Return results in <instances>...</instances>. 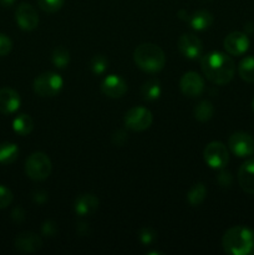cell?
I'll return each mask as SVG.
<instances>
[{
    "mask_svg": "<svg viewBox=\"0 0 254 255\" xmlns=\"http://www.w3.org/2000/svg\"><path fill=\"white\" fill-rule=\"evenodd\" d=\"M40 9L45 12H56L64 6L65 0H37Z\"/></svg>",
    "mask_w": 254,
    "mask_h": 255,
    "instance_id": "obj_27",
    "label": "cell"
},
{
    "mask_svg": "<svg viewBox=\"0 0 254 255\" xmlns=\"http://www.w3.org/2000/svg\"><path fill=\"white\" fill-rule=\"evenodd\" d=\"M177 46L184 57L191 60L198 59L203 51V45H202L201 40L193 34H183L182 36H179Z\"/></svg>",
    "mask_w": 254,
    "mask_h": 255,
    "instance_id": "obj_12",
    "label": "cell"
},
{
    "mask_svg": "<svg viewBox=\"0 0 254 255\" xmlns=\"http://www.w3.org/2000/svg\"><path fill=\"white\" fill-rule=\"evenodd\" d=\"M21 99L15 90L10 87L0 89V114L11 115L19 110Z\"/></svg>",
    "mask_w": 254,
    "mask_h": 255,
    "instance_id": "obj_14",
    "label": "cell"
},
{
    "mask_svg": "<svg viewBox=\"0 0 254 255\" xmlns=\"http://www.w3.org/2000/svg\"><path fill=\"white\" fill-rule=\"evenodd\" d=\"M238 183L246 193L254 196V158L248 159L239 167Z\"/></svg>",
    "mask_w": 254,
    "mask_h": 255,
    "instance_id": "obj_16",
    "label": "cell"
},
{
    "mask_svg": "<svg viewBox=\"0 0 254 255\" xmlns=\"http://www.w3.org/2000/svg\"><path fill=\"white\" fill-rule=\"evenodd\" d=\"M15 19H16L17 25L21 30L25 31H32L39 25V15L35 7L27 2H21L16 7L15 11Z\"/></svg>",
    "mask_w": 254,
    "mask_h": 255,
    "instance_id": "obj_9",
    "label": "cell"
},
{
    "mask_svg": "<svg viewBox=\"0 0 254 255\" xmlns=\"http://www.w3.org/2000/svg\"><path fill=\"white\" fill-rule=\"evenodd\" d=\"M52 171V164L47 154L42 152H34L27 157L25 162V172L30 179L36 182L49 178Z\"/></svg>",
    "mask_w": 254,
    "mask_h": 255,
    "instance_id": "obj_4",
    "label": "cell"
},
{
    "mask_svg": "<svg viewBox=\"0 0 254 255\" xmlns=\"http://www.w3.org/2000/svg\"><path fill=\"white\" fill-rule=\"evenodd\" d=\"M156 232L152 228H149V227H143V228H141L138 231V239L144 246H149V244L153 243L156 241Z\"/></svg>",
    "mask_w": 254,
    "mask_h": 255,
    "instance_id": "obj_28",
    "label": "cell"
},
{
    "mask_svg": "<svg viewBox=\"0 0 254 255\" xmlns=\"http://www.w3.org/2000/svg\"><path fill=\"white\" fill-rule=\"evenodd\" d=\"M238 74L246 82H254V56H247L239 62Z\"/></svg>",
    "mask_w": 254,
    "mask_h": 255,
    "instance_id": "obj_22",
    "label": "cell"
},
{
    "mask_svg": "<svg viewBox=\"0 0 254 255\" xmlns=\"http://www.w3.org/2000/svg\"><path fill=\"white\" fill-rule=\"evenodd\" d=\"M125 126L133 132L146 131L153 122V116L148 109L143 106H134L129 109L125 115Z\"/></svg>",
    "mask_w": 254,
    "mask_h": 255,
    "instance_id": "obj_6",
    "label": "cell"
},
{
    "mask_svg": "<svg viewBox=\"0 0 254 255\" xmlns=\"http://www.w3.org/2000/svg\"><path fill=\"white\" fill-rule=\"evenodd\" d=\"M12 198H14L12 192L7 187L0 184V209H4L6 207H9L11 204Z\"/></svg>",
    "mask_w": 254,
    "mask_h": 255,
    "instance_id": "obj_29",
    "label": "cell"
},
{
    "mask_svg": "<svg viewBox=\"0 0 254 255\" xmlns=\"http://www.w3.org/2000/svg\"><path fill=\"white\" fill-rule=\"evenodd\" d=\"M201 69L207 80L216 85H226L236 74V64L227 54L219 51L208 52L201 60Z\"/></svg>",
    "mask_w": 254,
    "mask_h": 255,
    "instance_id": "obj_1",
    "label": "cell"
},
{
    "mask_svg": "<svg viewBox=\"0 0 254 255\" xmlns=\"http://www.w3.org/2000/svg\"><path fill=\"white\" fill-rule=\"evenodd\" d=\"M15 0H0V5L4 7H10L11 5H14Z\"/></svg>",
    "mask_w": 254,
    "mask_h": 255,
    "instance_id": "obj_37",
    "label": "cell"
},
{
    "mask_svg": "<svg viewBox=\"0 0 254 255\" xmlns=\"http://www.w3.org/2000/svg\"><path fill=\"white\" fill-rule=\"evenodd\" d=\"M109 66V61L104 55H96L90 62V69L95 75H102Z\"/></svg>",
    "mask_w": 254,
    "mask_h": 255,
    "instance_id": "obj_26",
    "label": "cell"
},
{
    "mask_svg": "<svg viewBox=\"0 0 254 255\" xmlns=\"http://www.w3.org/2000/svg\"><path fill=\"white\" fill-rule=\"evenodd\" d=\"M64 80L59 74L47 71L34 80V91L40 97H54L62 90Z\"/></svg>",
    "mask_w": 254,
    "mask_h": 255,
    "instance_id": "obj_5",
    "label": "cell"
},
{
    "mask_svg": "<svg viewBox=\"0 0 254 255\" xmlns=\"http://www.w3.org/2000/svg\"><path fill=\"white\" fill-rule=\"evenodd\" d=\"M127 134L125 133L124 131H121V129H119L117 132H115V134L112 136V142H114V144H116V146H122V144L126 142L127 139Z\"/></svg>",
    "mask_w": 254,
    "mask_h": 255,
    "instance_id": "obj_33",
    "label": "cell"
},
{
    "mask_svg": "<svg viewBox=\"0 0 254 255\" xmlns=\"http://www.w3.org/2000/svg\"><path fill=\"white\" fill-rule=\"evenodd\" d=\"M101 91L105 96L120 99L127 92V82L119 75H109L102 80Z\"/></svg>",
    "mask_w": 254,
    "mask_h": 255,
    "instance_id": "obj_13",
    "label": "cell"
},
{
    "mask_svg": "<svg viewBox=\"0 0 254 255\" xmlns=\"http://www.w3.org/2000/svg\"><path fill=\"white\" fill-rule=\"evenodd\" d=\"M217 182H218L219 186L223 187V188H229V187L232 186V183H233V177H232V174L229 173L228 171H224V169L222 168L221 173L217 177Z\"/></svg>",
    "mask_w": 254,
    "mask_h": 255,
    "instance_id": "obj_31",
    "label": "cell"
},
{
    "mask_svg": "<svg viewBox=\"0 0 254 255\" xmlns=\"http://www.w3.org/2000/svg\"><path fill=\"white\" fill-rule=\"evenodd\" d=\"M204 162L213 169H222L228 164L229 152L222 142L213 141L203 151Z\"/></svg>",
    "mask_w": 254,
    "mask_h": 255,
    "instance_id": "obj_7",
    "label": "cell"
},
{
    "mask_svg": "<svg viewBox=\"0 0 254 255\" xmlns=\"http://www.w3.org/2000/svg\"><path fill=\"white\" fill-rule=\"evenodd\" d=\"M41 233L45 237H54L57 233V224L54 221H46L41 226Z\"/></svg>",
    "mask_w": 254,
    "mask_h": 255,
    "instance_id": "obj_32",
    "label": "cell"
},
{
    "mask_svg": "<svg viewBox=\"0 0 254 255\" xmlns=\"http://www.w3.org/2000/svg\"><path fill=\"white\" fill-rule=\"evenodd\" d=\"M252 107H253V111H254V99H253V102H252Z\"/></svg>",
    "mask_w": 254,
    "mask_h": 255,
    "instance_id": "obj_38",
    "label": "cell"
},
{
    "mask_svg": "<svg viewBox=\"0 0 254 255\" xmlns=\"http://www.w3.org/2000/svg\"><path fill=\"white\" fill-rule=\"evenodd\" d=\"M12 49V41L7 35L0 32V56H6Z\"/></svg>",
    "mask_w": 254,
    "mask_h": 255,
    "instance_id": "obj_30",
    "label": "cell"
},
{
    "mask_svg": "<svg viewBox=\"0 0 254 255\" xmlns=\"http://www.w3.org/2000/svg\"><path fill=\"white\" fill-rule=\"evenodd\" d=\"M179 89L182 94L188 97H198L204 91V80L198 72H186L179 80Z\"/></svg>",
    "mask_w": 254,
    "mask_h": 255,
    "instance_id": "obj_10",
    "label": "cell"
},
{
    "mask_svg": "<svg viewBox=\"0 0 254 255\" xmlns=\"http://www.w3.org/2000/svg\"><path fill=\"white\" fill-rule=\"evenodd\" d=\"M19 157V148L15 143L4 142L0 143V164H10Z\"/></svg>",
    "mask_w": 254,
    "mask_h": 255,
    "instance_id": "obj_20",
    "label": "cell"
},
{
    "mask_svg": "<svg viewBox=\"0 0 254 255\" xmlns=\"http://www.w3.org/2000/svg\"><path fill=\"white\" fill-rule=\"evenodd\" d=\"M77 232H79L80 236H87V234L90 233L89 224L79 223V226H77Z\"/></svg>",
    "mask_w": 254,
    "mask_h": 255,
    "instance_id": "obj_36",
    "label": "cell"
},
{
    "mask_svg": "<svg viewBox=\"0 0 254 255\" xmlns=\"http://www.w3.org/2000/svg\"><path fill=\"white\" fill-rule=\"evenodd\" d=\"M52 64L59 69H64L69 65L70 62V52L69 50L65 49L64 46H57L56 49L52 51Z\"/></svg>",
    "mask_w": 254,
    "mask_h": 255,
    "instance_id": "obj_25",
    "label": "cell"
},
{
    "mask_svg": "<svg viewBox=\"0 0 254 255\" xmlns=\"http://www.w3.org/2000/svg\"><path fill=\"white\" fill-rule=\"evenodd\" d=\"M141 94L142 96H143V99L147 100V101H154V100L159 99V96H161L162 94V89L158 80L152 79L148 80L147 82H144V84L142 85Z\"/></svg>",
    "mask_w": 254,
    "mask_h": 255,
    "instance_id": "obj_21",
    "label": "cell"
},
{
    "mask_svg": "<svg viewBox=\"0 0 254 255\" xmlns=\"http://www.w3.org/2000/svg\"><path fill=\"white\" fill-rule=\"evenodd\" d=\"M42 247V241L32 232H22L15 239V248L21 253H35Z\"/></svg>",
    "mask_w": 254,
    "mask_h": 255,
    "instance_id": "obj_15",
    "label": "cell"
},
{
    "mask_svg": "<svg viewBox=\"0 0 254 255\" xmlns=\"http://www.w3.org/2000/svg\"><path fill=\"white\" fill-rule=\"evenodd\" d=\"M228 147L237 157H249L254 153V138L246 132H234L229 137Z\"/></svg>",
    "mask_w": 254,
    "mask_h": 255,
    "instance_id": "obj_8",
    "label": "cell"
},
{
    "mask_svg": "<svg viewBox=\"0 0 254 255\" xmlns=\"http://www.w3.org/2000/svg\"><path fill=\"white\" fill-rule=\"evenodd\" d=\"M134 64L149 74L159 72L166 65V55L158 45L146 42L141 44L133 51Z\"/></svg>",
    "mask_w": 254,
    "mask_h": 255,
    "instance_id": "obj_3",
    "label": "cell"
},
{
    "mask_svg": "<svg viewBox=\"0 0 254 255\" xmlns=\"http://www.w3.org/2000/svg\"><path fill=\"white\" fill-rule=\"evenodd\" d=\"M11 218L14 219L15 222H17V223H20V222H22L25 219V212L24 209L21 208H15L14 211L11 212Z\"/></svg>",
    "mask_w": 254,
    "mask_h": 255,
    "instance_id": "obj_34",
    "label": "cell"
},
{
    "mask_svg": "<svg viewBox=\"0 0 254 255\" xmlns=\"http://www.w3.org/2000/svg\"><path fill=\"white\" fill-rule=\"evenodd\" d=\"M32 198H34V201L37 202V203H44V202L47 199V194L45 193L44 191H37L35 192Z\"/></svg>",
    "mask_w": 254,
    "mask_h": 255,
    "instance_id": "obj_35",
    "label": "cell"
},
{
    "mask_svg": "<svg viewBox=\"0 0 254 255\" xmlns=\"http://www.w3.org/2000/svg\"><path fill=\"white\" fill-rule=\"evenodd\" d=\"M99 208V198L95 194L85 193L80 194L74 203V209L79 216H90L95 213Z\"/></svg>",
    "mask_w": 254,
    "mask_h": 255,
    "instance_id": "obj_17",
    "label": "cell"
},
{
    "mask_svg": "<svg viewBox=\"0 0 254 255\" xmlns=\"http://www.w3.org/2000/svg\"><path fill=\"white\" fill-rule=\"evenodd\" d=\"M207 188L203 183H196L187 193V201L192 207H198L206 199Z\"/></svg>",
    "mask_w": 254,
    "mask_h": 255,
    "instance_id": "obj_23",
    "label": "cell"
},
{
    "mask_svg": "<svg viewBox=\"0 0 254 255\" xmlns=\"http://www.w3.org/2000/svg\"><path fill=\"white\" fill-rule=\"evenodd\" d=\"M34 128V121L29 115H19L12 121V129L20 136H27Z\"/></svg>",
    "mask_w": 254,
    "mask_h": 255,
    "instance_id": "obj_19",
    "label": "cell"
},
{
    "mask_svg": "<svg viewBox=\"0 0 254 255\" xmlns=\"http://www.w3.org/2000/svg\"><path fill=\"white\" fill-rule=\"evenodd\" d=\"M188 21L194 30H197V31H203V30L212 26V24H213V16L207 10H198L192 16H189Z\"/></svg>",
    "mask_w": 254,
    "mask_h": 255,
    "instance_id": "obj_18",
    "label": "cell"
},
{
    "mask_svg": "<svg viewBox=\"0 0 254 255\" xmlns=\"http://www.w3.org/2000/svg\"><path fill=\"white\" fill-rule=\"evenodd\" d=\"M222 247L227 254L254 255V231L244 226L232 227L224 233Z\"/></svg>",
    "mask_w": 254,
    "mask_h": 255,
    "instance_id": "obj_2",
    "label": "cell"
},
{
    "mask_svg": "<svg viewBox=\"0 0 254 255\" xmlns=\"http://www.w3.org/2000/svg\"><path fill=\"white\" fill-rule=\"evenodd\" d=\"M249 37L248 35L241 31H233L228 34L224 39V49L232 56H241L246 54L249 49Z\"/></svg>",
    "mask_w": 254,
    "mask_h": 255,
    "instance_id": "obj_11",
    "label": "cell"
},
{
    "mask_svg": "<svg viewBox=\"0 0 254 255\" xmlns=\"http://www.w3.org/2000/svg\"><path fill=\"white\" fill-rule=\"evenodd\" d=\"M193 114H194V117H196V120H198L199 122H207L213 117L214 107L211 101L204 100V101H201L198 105H197Z\"/></svg>",
    "mask_w": 254,
    "mask_h": 255,
    "instance_id": "obj_24",
    "label": "cell"
}]
</instances>
